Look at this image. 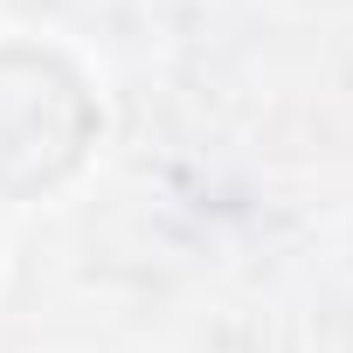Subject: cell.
<instances>
[{"mask_svg": "<svg viewBox=\"0 0 353 353\" xmlns=\"http://www.w3.org/2000/svg\"><path fill=\"white\" fill-rule=\"evenodd\" d=\"M97 104L49 49H0V194H42L83 166Z\"/></svg>", "mask_w": 353, "mask_h": 353, "instance_id": "obj_1", "label": "cell"}]
</instances>
